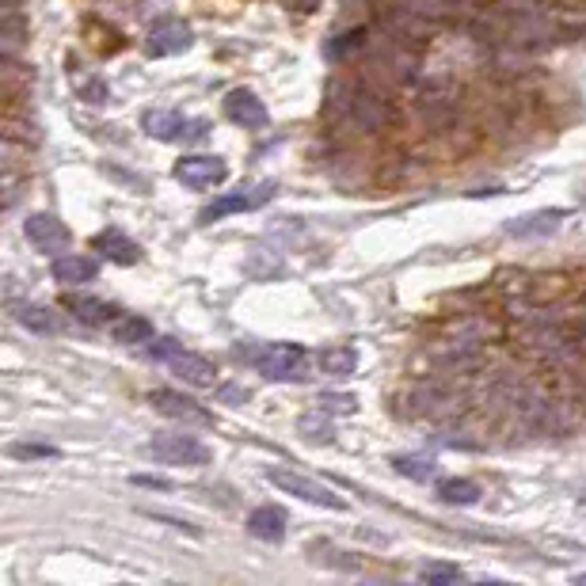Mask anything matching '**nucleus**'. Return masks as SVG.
Listing matches in <instances>:
<instances>
[{"label":"nucleus","instance_id":"7","mask_svg":"<svg viewBox=\"0 0 586 586\" xmlns=\"http://www.w3.org/2000/svg\"><path fill=\"white\" fill-rule=\"evenodd\" d=\"M191 42H195V30L187 27L183 20H157L149 27V38H145V53L149 58H172V53H183L191 50Z\"/></svg>","mask_w":586,"mask_h":586},{"label":"nucleus","instance_id":"34","mask_svg":"<svg viewBox=\"0 0 586 586\" xmlns=\"http://www.w3.org/2000/svg\"><path fill=\"white\" fill-rule=\"evenodd\" d=\"M575 346H579V354H583V358H586V320H583V331H579V343H575Z\"/></svg>","mask_w":586,"mask_h":586},{"label":"nucleus","instance_id":"19","mask_svg":"<svg viewBox=\"0 0 586 586\" xmlns=\"http://www.w3.org/2000/svg\"><path fill=\"white\" fill-rule=\"evenodd\" d=\"M65 308L81 323H91V328H99V323H107L114 316V305H107V301H99V297H81V293L65 297Z\"/></svg>","mask_w":586,"mask_h":586},{"label":"nucleus","instance_id":"20","mask_svg":"<svg viewBox=\"0 0 586 586\" xmlns=\"http://www.w3.org/2000/svg\"><path fill=\"white\" fill-rule=\"evenodd\" d=\"M15 320L23 323L27 331H35V335H53V331H61V320L58 313H50L46 305H15Z\"/></svg>","mask_w":586,"mask_h":586},{"label":"nucleus","instance_id":"15","mask_svg":"<svg viewBox=\"0 0 586 586\" xmlns=\"http://www.w3.org/2000/svg\"><path fill=\"white\" fill-rule=\"evenodd\" d=\"M142 126L157 142H180V137H187V119L180 111H145Z\"/></svg>","mask_w":586,"mask_h":586},{"label":"nucleus","instance_id":"3","mask_svg":"<svg viewBox=\"0 0 586 586\" xmlns=\"http://www.w3.org/2000/svg\"><path fill=\"white\" fill-rule=\"evenodd\" d=\"M142 453L160 461V465H183V468L210 465V445H203L195 435H157L152 442L142 445Z\"/></svg>","mask_w":586,"mask_h":586},{"label":"nucleus","instance_id":"31","mask_svg":"<svg viewBox=\"0 0 586 586\" xmlns=\"http://www.w3.org/2000/svg\"><path fill=\"white\" fill-rule=\"evenodd\" d=\"M50 445H12V457H50Z\"/></svg>","mask_w":586,"mask_h":586},{"label":"nucleus","instance_id":"13","mask_svg":"<svg viewBox=\"0 0 586 586\" xmlns=\"http://www.w3.org/2000/svg\"><path fill=\"white\" fill-rule=\"evenodd\" d=\"M91 248H96L103 259H111V264H119V267H134L137 259H142V248H137V244L130 241L122 229H103V233L91 241Z\"/></svg>","mask_w":586,"mask_h":586},{"label":"nucleus","instance_id":"29","mask_svg":"<svg viewBox=\"0 0 586 586\" xmlns=\"http://www.w3.org/2000/svg\"><path fill=\"white\" fill-rule=\"evenodd\" d=\"M81 96L88 99V103H103V99H107V84L99 81V76H91V81L81 84Z\"/></svg>","mask_w":586,"mask_h":586},{"label":"nucleus","instance_id":"11","mask_svg":"<svg viewBox=\"0 0 586 586\" xmlns=\"http://www.w3.org/2000/svg\"><path fill=\"white\" fill-rule=\"evenodd\" d=\"M225 114H229V122H236V126H244V130H264L267 126V107H264V99L256 96V91H248V88H233L225 96Z\"/></svg>","mask_w":586,"mask_h":586},{"label":"nucleus","instance_id":"17","mask_svg":"<svg viewBox=\"0 0 586 586\" xmlns=\"http://www.w3.org/2000/svg\"><path fill=\"white\" fill-rule=\"evenodd\" d=\"M419 111H423V119L430 114V122H442L445 114L457 111V91H453V84H445V81L430 84L419 99Z\"/></svg>","mask_w":586,"mask_h":586},{"label":"nucleus","instance_id":"16","mask_svg":"<svg viewBox=\"0 0 586 586\" xmlns=\"http://www.w3.org/2000/svg\"><path fill=\"white\" fill-rule=\"evenodd\" d=\"M53 279L61 282V286H84V282H96L99 267L91 264V259L84 256H53Z\"/></svg>","mask_w":586,"mask_h":586},{"label":"nucleus","instance_id":"33","mask_svg":"<svg viewBox=\"0 0 586 586\" xmlns=\"http://www.w3.org/2000/svg\"><path fill=\"white\" fill-rule=\"evenodd\" d=\"M286 4L293 8V12H313V8L320 4V0H286Z\"/></svg>","mask_w":586,"mask_h":586},{"label":"nucleus","instance_id":"26","mask_svg":"<svg viewBox=\"0 0 586 586\" xmlns=\"http://www.w3.org/2000/svg\"><path fill=\"white\" fill-rule=\"evenodd\" d=\"M396 465V473L412 476V480H430L435 476V461H419V457H396L392 461Z\"/></svg>","mask_w":586,"mask_h":586},{"label":"nucleus","instance_id":"32","mask_svg":"<svg viewBox=\"0 0 586 586\" xmlns=\"http://www.w3.org/2000/svg\"><path fill=\"white\" fill-rule=\"evenodd\" d=\"M137 488H168V480H157V476H134Z\"/></svg>","mask_w":586,"mask_h":586},{"label":"nucleus","instance_id":"30","mask_svg":"<svg viewBox=\"0 0 586 586\" xmlns=\"http://www.w3.org/2000/svg\"><path fill=\"white\" fill-rule=\"evenodd\" d=\"M183 343H175V339H157V343H149V358H157V362H168L175 351H180Z\"/></svg>","mask_w":586,"mask_h":586},{"label":"nucleus","instance_id":"4","mask_svg":"<svg viewBox=\"0 0 586 586\" xmlns=\"http://www.w3.org/2000/svg\"><path fill=\"white\" fill-rule=\"evenodd\" d=\"M267 480H271L279 491H286V496L301 499V503L320 506V511H339V514L346 511V499H339L335 491L323 488V484H316V480H308V476L290 473V468H267Z\"/></svg>","mask_w":586,"mask_h":586},{"label":"nucleus","instance_id":"10","mask_svg":"<svg viewBox=\"0 0 586 586\" xmlns=\"http://www.w3.org/2000/svg\"><path fill=\"white\" fill-rule=\"evenodd\" d=\"M168 369H172L180 381L195 384V389H213V384H218V366H213L210 358H203V354L183 351V346L168 358Z\"/></svg>","mask_w":586,"mask_h":586},{"label":"nucleus","instance_id":"23","mask_svg":"<svg viewBox=\"0 0 586 586\" xmlns=\"http://www.w3.org/2000/svg\"><path fill=\"white\" fill-rule=\"evenodd\" d=\"M438 499L450 506H473L480 503V484L473 480H442L438 484Z\"/></svg>","mask_w":586,"mask_h":586},{"label":"nucleus","instance_id":"28","mask_svg":"<svg viewBox=\"0 0 586 586\" xmlns=\"http://www.w3.org/2000/svg\"><path fill=\"white\" fill-rule=\"evenodd\" d=\"M320 407H323V412L351 415V412H354V407H358V404H354V396H346V392H339V396H335V392H323V396H320Z\"/></svg>","mask_w":586,"mask_h":586},{"label":"nucleus","instance_id":"8","mask_svg":"<svg viewBox=\"0 0 586 586\" xmlns=\"http://www.w3.org/2000/svg\"><path fill=\"white\" fill-rule=\"evenodd\" d=\"M23 233H27V241L35 244L42 256H61V252L69 248V229L61 225V218H53V213H30V218L23 221Z\"/></svg>","mask_w":586,"mask_h":586},{"label":"nucleus","instance_id":"6","mask_svg":"<svg viewBox=\"0 0 586 586\" xmlns=\"http://www.w3.org/2000/svg\"><path fill=\"white\" fill-rule=\"evenodd\" d=\"M175 180L191 191H210V187H221V183L229 180V164L221 157H206V152H198V157H183L180 164H175Z\"/></svg>","mask_w":586,"mask_h":586},{"label":"nucleus","instance_id":"14","mask_svg":"<svg viewBox=\"0 0 586 586\" xmlns=\"http://www.w3.org/2000/svg\"><path fill=\"white\" fill-rule=\"evenodd\" d=\"M248 534L267 545H279L286 537V511H279V506H256L248 514Z\"/></svg>","mask_w":586,"mask_h":586},{"label":"nucleus","instance_id":"21","mask_svg":"<svg viewBox=\"0 0 586 586\" xmlns=\"http://www.w3.org/2000/svg\"><path fill=\"white\" fill-rule=\"evenodd\" d=\"M560 221H564V210H541V213H529V218H522V221H511L506 233L511 236H545V233H552Z\"/></svg>","mask_w":586,"mask_h":586},{"label":"nucleus","instance_id":"2","mask_svg":"<svg viewBox=\"0 0 586 586\" xmlns=\"http://www.w3.org/2000/svg\"><path fill=\"white\" fill-rule=\"evenodd\" d=\"M248 362L267 381H305L308 369H313L308 351L297 343H264L256 351H248Z\"/></svg>","mask_w":586,"mask_h":586},{"label":"nucleus","instance_id":"24","mask_svg":"<svg viewBox=\"0 0 586 586\" xmlns=\"http://www.w3.org/2000/svg\"><path fill=\"white\" fill-rule=\"evenodd\" d=\"M114 339L126 346H142V343H152V323L145 316H122L114 323Z\"/></svg>","mask_w":586,"mask_h":586},{"label":"nucleus","instance_id":"22","mask_svg":"<svg viewBox=\"0 0 586 586\" xmlns=\"http://www.w3.org/2000/svg\"><path fill=\"white\" fill-rule=\"evenodd\" d=\"M320 369L328 377H335V381H343V377H351L358 369V354H354V346H328L320 354Z\"/></svg>","mask_w":586,"mask_h":586},{"label":"nucleus","instance_id":"12","mask_svg":"<svg viewBox=\"0 0 586 586\" xmlns=\"http://www.w3.org/2000/svg\"><path fill=\"white\" fill-rule=\"evenodd\" d=\"M529 351H537L541 358H560V354L567 351V331L560 320H552V316H541V320L529 323V335H526Z\"/></svg>","mask_w":586,"mask_h":586},{"label":"nucleus","instance_id":"1","mask_svg":"<svg viewBox=\"0 0 586 586\" xmlns=\"http://www.w3.org/2000/svg\"><path fill=\"white\" fill-rule=\"evenodd\" d=\"M331 114L354 134H381L392 126L396 111H392L389 96L369 81H339L331 84Z\"/></svg>","mask_w":586,"mask_h":586},{"label":"nucleus","instance_id":"36","mask_svg":"<svg viewBox=\"0 0 586 586\" xmlns=\"http://www.w3.org/2000/svg\"><path fill=\"white\" fill-rule=\"evenodd\" d=\"M583 503H586V499H583Z\"/></svg>","mask_w":586,"mask_h":586},{"label":"nucleus","instance_id":"25","mask_svg":"<svg viewBox=\"0 0 586 586\" xmlns=\"http://www.w3.org/2000/svg\"><path fill=\"white\" fill-rule=\"evenodd\" d=\"M366 38H369V35H366V27L346 30V35H339L335 42L328 46V58H339V61H343V58H351L354 50H362V46H366Z\"/></svg>","mask_w":586,"mask_h":586},{"label":"nucleus","instance_id":"27","mask_svg":"<svg viewBox=\"0 0 586 586\" xmlns=\"http://www.w3.org/2000/svg\"><path fill=\"white\" fill-rule=\"evenodd\" d=\"M419 579L423 583H453V579H461V572H457V567H450V564H427L419 572Z\"/></svg>","mask_w":586,"mask_h":586},{"label":"nucleus","instance_id":"18","mask_svg":"<svg viewBox=\"0 0 586 586\" xmlns=\"http://www.w3.org/2000/svg\"><path fill=\"white\" fill-rule=\"evenodd\" d=\"M23 38H27V27H23L20 8H15V0H4V27H0V50H4V61H15V53L23 50Z\"/></svg>","mask_w":586,"mask_h":586},{"label":"nucleus","instance_id":"35","mask_svg":"<svg viewBox=\"0 0 586 586\" xmlns=\"http://www.w3.org/2000/svg\"><path fill=\"white\" fill-rule=\"evenodd\" d=\"M579 198H583V203H586V187H583V195H579Z\"/></svg>","mask_w":586,"mask_h":586},{"label":"nucleus","instance_id":"5","mask_svg":"<svg viewBox=\"0 0 586 586\" xmlns=\"http://www.w3.org/2000/svg\"><path fill=\"white\" fill-rule=\"evenodd\" d=\"M149 404L157 407L160 415H168V419L183 423V427H203L210 430L213 427V415L206 412L198 400L183 396V392H172V389H152L149 392Z\"/></svg>","mask_w":586,"mask_h":586},{"label":"nucleus","instance_id":"9","mask_svg":"<svg viewBox=\"0 0 586 586\" xmlns=\"http://www.w3.org/2000/svg\"><path fill=\"white\" fill-rule=\"evenodd\" d=\"M271 195H274V183H256V187H241L236 195H225V198H218L213 206H206V210L198 213V218H203V221H218V218H225V213L259 210V206L271 203Z\"/></svg>","mask_w":586,"mask_h":586}]
</instances>
